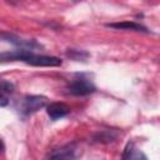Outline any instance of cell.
<instances>
[{"label":"cell","mask_w":160,"mask_h":160,"mask_svg":"<svg viewBox=\"0 0 160 160\" xmlns=\"http://www.w3.org/2000/svg\"><path fill=\"white\" fill-rule=\"evenodd\" d=\"M46 112L51 120H58L70 112V108L64 102H51L46 106Z\"/></svg>","instance_id":"5b68a950"},{"label":"cell","mask_w":160,"mask_h":160,"mask_svg":"<svg viewBox=\"0 0 160 160\" xmlns=\"http://www.w3.org/2000/svg\"><path fill=\"white\" fill-rule=\"evenodd\" d=\"M106 28L116 29V30H131V31H141V32H148V29L135 21H121V22H110L105 25Z\"/></svg>","instance_id":"52a82bcc"},{"label":"cell","mask_w":160,"mask_h":160,"mask_svg":"<svg viewBox=\"0 0 160 160\" xmlns=\"http://www.w3.org/2000/svg\"><path fill=\"white\" fill-rule=\"evenodd\" d=\"M139 158H142V159H146V156L144 154H141L138 149H135V144L132 141H129L124 149V152H122V159H139Z\"/></svg>","instance_id":"30bf717a"},{"label":"cell","mask_w":160,"mask_h":160,"mask_svg":"<svg viewBox=\"0 0 160 160\" xmlns=\"http://www.w3.org/2000/svg\"><path fill=\"white\" fill-rule=\"evenodd\" d=\"M1 39L5 41L11 42L12 45H15L18 49H22V50H35L38 48H41V45L39 42H36L35 40H26V39H21L14 34H8V32H2L1 34Z\"/></svg>","instance_id":"277c9868"},{"label":"cell","mask_w":160,"mask_h":160,"mask_svg":"<svg viewBox=\"0 0 160 160\" xmlns=\"http://www.w3.org/2000/svg\"><path fill=\"white\" fill-rule=\"evenodd\" d=\"M1 61H24L28 65L32 66H60L62 64V60L56 56L51 55H40L35 54L30 50H22V49H15L12 51H5L1 52L0 56Z\"/></svg>","instance_id":"6da1fadb"},{"label":"cell","mask_w":160,"mask_h":160,"mask_svg":"<svg viewBox=\"0 0 160 160\" xmlns=\"http://www.w3.org/2000/svg\"><path fill=\"white\" fill-rule=\"evenodd\" d=\"M96 88L90 78V74L79 72L75 74V76L71 79V81L66 86V91L70 95L75 96H84L95 92Z\"/></svg>","instance_id":"7a4b0ae2"},{"label":"cell","mask_w":160,"mask_h":160,"mask_svg":"<svg viewBox=\"0 0 160 160\" xmlns=\"http://www.w3.org/2000/svg\"><path fill=\"white\" fill-rule=\"evenodd\" d=\"M12 91H14V84L2 79L1 80V99H0V105L2 108H5L8 105L9 98L12 94Z\"/></svg>","instance_id":"9c48e42d"},{"label":"cell","mask_w":160,"mask_h":160,"mask_svg":"<svg viewBox=\"0 0 160 160\" xmlns=\"http://www.w3.org/2000/svg\"><path fill=\"white\" fill-rule=\"evenodd\" d=\"M48 104V98L44 95H25L19 106V112L25 118L38 112L40 109L45 108Z\"/></svg>","instance_id":"3957f363"},{"label":"cell","mask_w":160,"mask_h":160,"mask_svg":"<svg viewBox=\"0 0 160 160\" xmlns=\"http://www.w3.org/2000/svg\"><path fill=\"white\" fill-rule=\"evenodd\" d=\"M119 132L115 130H101L96 134H94L92 140L95 142H101V144H110L116 140Z\"/></svg>","instance_id":"ba28073f"},{"label":"cell","mask_w":160,"mask_h":160,"mask_svg":"<svg viewBox=\"0 0 160 160\" xmlns=\"http://www.w3.org/2000/svg\"><path fill=\"white\" fill-rule=\"evenodd\" d=\"M66 56L75 60V61H84L86 60L90 54L88 51H84V50H76V49H68L66 50Z\"/></svg>","instance_id":"8fae6325"},{"label":"cell","mask_w":160,"mask_h":160,"mask_svg":"<svg viewBox=\"0 0 160 160\" xmlns=\"http://www.w3.org/2000/svg\"><path fill=\"white\" fill-rule=\"evenodd\" d=\"M50 159H74L76 158V148L74 144L64 145L59 149H55L52 152L48 155Z\"/></svg>","instance_id":"8992f818"}]
</instances>
